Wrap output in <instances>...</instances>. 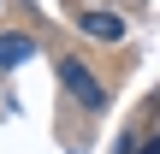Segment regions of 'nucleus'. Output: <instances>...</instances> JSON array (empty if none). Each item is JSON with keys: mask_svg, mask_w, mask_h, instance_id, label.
<instances>
[{"mask_svg": "<svg viewBox=\"0 0 160 154\" xmlns=\"http://www.w3.org/2000/svg\"><path fill=\"white\" fill-rule=\"evenodd\" d=\"M59 77H65V89H71L83 107H101V101H107V89L89 77V65H83V59H65V65H59Z\"/></svg>", "mask_w": 160, "mask_h": 154, "instance_id": "1", "label": "nucleus"}, {"mask_svg": "<svg viewBox=\"0 0 160 154\" xmlns=\"http://www.w3.org/2000/svg\"><path fill=\"white\" fill-rule=\"evenodd\" d=\"M83 36H95V42H125V18H113V12H83V24H77Z\"/></svg>", "mask_w": 160, "mask_h": 154, "instance_id": "2", "label": "nucleus"}, {"mask_svg": "<svg viewBox=\"0 0 160 154\" xmlns=\"http://www.w3.org/2000/svg\"><path fill=\"white\" fill-rule=\"evenodd\" d=\"M30 59V42L24 36H0V65H24Z\"/></svg>", "mask_w": 160, "mask_h": 154, "instance_id": "3", "label": "nucleus"}, {"mask_svg": "<svg viewBox=\"0 0 160 154\" xmlns=\"http://www.w3.org/2000/svg\"><path fill=\"white\" fill-rule=\"evenodd\" d=\"M142 154H160V137H154V142H148V148H142Z\"/></svg>", "mask_w": 160, "mask_h": 154, "instance_id": "4", "label": "nucleus"}]
</instances>
